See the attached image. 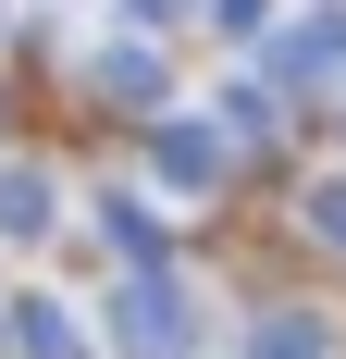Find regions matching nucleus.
Wrapping results in <instances>:
<instances>
[{
    "label": "nucleus",
    "instance_id": "6",
    "mask_svg": "<svg viewBox=\"0 0 346 359\" xmlns=\"http://www.w3.org/2000/svg\"><path fill=\"white\" fill-rule=\"evenodd\" d=\"M247 359H321V323L310 310H272V323L247 334Z\"/></svg>",
    "mask_w": 346,
    "mask_h": 359
},
{
    "label": "nucleus",
    "instance_id": "4",
    "mask_svg": "<svg viewBox=\"0 0 346 359\" xmlns=\"http://www.w3.org/2000/svg\"><path fill=\"white\" fill-rule=\"evenodd\" d=\"M99 87L124 111H148V100H161V62H148V50H99Z\"/></svg>",
    "mask_w": 346,
    "mask_h": 359
},
{
    "label": "nucleus",
    "instance_id": "5",
    "mask_svg": "<svg viewBox=\"0 0 346 359\" xmlns=\"http://www.w3.org/2000/svg\"><path fill=\"white\" fill-rule=\"evenodd\" d=\"M321 62H346V13H310L284 37V74H321Z\"/></svg>",
    "mask_w": 346,
    "mask_h": 359
},
{
    "label": "nucleus",
    "instance_id": "3",
    "mask_svg": "<svg viewBox=\"0 0 346 359\" xmlns=\"http://www.w3.org/2000/svg\"><path fill=\"white\" fill-rule=\"evenodd\" d=\"M161 174H173V186H210V174H223V137H198V124H161Z\"/></svg>",
    "mask_w": 346,
    "mask_h": 359
},
{
    "label": "nucleus",
    "instance_id": "8",
    "mask_svg": "<svg viewBox=\"0 0 346 359\" xmlns=\"http://www.w3.org/2000/svg\"><path fill=\"white\" fill-rule=\"evenodd\" d=\"M260 13H272V0H223V25H260Z\"/></svg>",
    "mask_w": 346,
    "mask_h": 359
},
{
    "label": "nucleus",
    "instance_id": "7",
    "mask_svg": "<svg viewBox=\"0 0 346 359\" xmlns=\"http://www.w3.org/2000/svg\"><path fill=\"white\" fill-rule=\"evenodd\" d=\"M310 236H321V248H346V174H334V186H310Z\"/></svg>",
    "mask_w": 346,
    "mask_h": 359
},
{
    "label": "nucleus",
    "instance_id": "2",
    "mask_svg": "<svg viewBox=\"0 0 346 359\" xmlns=\"http://www.w3.org/2000/svg\"><path fill=\"white\" fill-rule=\"evenodd\" d=\"M0 236H50V174H0Z\"/></svg>",
    "mask_w": 346,
    "mask_h": 359
},
{
    "label": "nucleus",
    "instance_id": "1",
    "mask_svg": "<svg viewBox=\"0 0 346 359\" xmlns=\"http://www.w3.org/2000/svg\"><path fill=\"white\" fill-rule=\"evenodd\" d=\"M111 334H124L137 359H186V347H198V323H186V285H124Z\"/></svg>",
    "mask_w": 346,
    "mask_h": 359
}]
</instances>
